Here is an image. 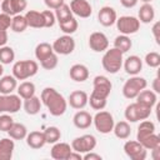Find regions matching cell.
Instances as JSON below:
<instances>
[{
    "label": "cell",
    "mask_w": 160,
    "mask_h": 160,
    "mask_svg": "<svg viewBox=\"0 0 160 160\" xmlns=\"http://www.w3.org/2000/svg\"><path fill=\"white\" fill-rule=\"evenodd\" d=\"M40 100L52 116H61L68 109V100L56 89L50 86L42 89Z\"/></svg>",
    "instance_id": "obj_1"
},
{
    "label": "cell",
    "mask_w": 160,
    "mask_h": 160,
    "mask_svg": "<svg viewBox=\"0 0 160 160\" xmlns=\"http://www.w3.org/2000/svg\"><path fill=\"white\" fill-rule=\"evenodd\" d=\"M122 61H124V54L120 50L111 48V49H106L104 51V55L101 59V65L106 72L116 74L121 70Z\"/></svg>",
    "instance_id": "obj_2"
},
{
    "label": "cell",
    "mask_w": 160,
    "mask_h": 160,
    "mask_svg": "<svg viewBox=\"0 0 160 160\" xmlns=\"http://www.w3.org/2000/svg\"><path fill=\"white\" fill-rule=\"evenodd\" d=\"M39 70V64L35 60H19L12 65V75L16 80H26L34 76Z\"/></svg>",
    "instance_id": "obj_3"
},
{
    "label": "cell",
    "mask_w": 160,
    "mask_h": 160,
    "mask_svg": "<svg viewBox=\"0 0 160 160\" xmlns=\"http://www.w3.org/2000/svg\"><path fill=\"white\" fill-rule=\"evenodd\" d=\"M151 111H152L151 108H148V106L135 101V102L129 104L125 108L124 116H125V120L128 122H138L140 120L149 119L151 115Z\"/></svg>",
    "instance_id": "obj_4"
},
{
    "label": "cell",
    "mask_w": 160,
    "mask_h": 160,
    "mask_svg": "<svg viewBox=\"0 0 160 160\" xmlns=\"http://www.w3.org/2000/svg\"><path fill=\"white\" fill-rule=\"evenodd\" d=\"M146 86L148 81L145 78L140 75H131L122 85V95L126 99H135L141 90L146 89Z\"/></svg>",
    "instance_id": "obj_5"
},
{
    "label": "cell",
    "mask_w": 160,
    "mask_h": 160,
    "mask_svg": "<svg viewBox=\"0 0 160 160\" xmlns=\"http://www.w3.org/2000/svg\"><path fill=\"white\" fill-rule=\"evenodd\" d=\"M92 124L100 134H110L112 131L115 120H114V116L111 112L105 111L102 109V110H99L92 116Z\"/></svg>",
    "instance_id": "obj_6"
},
{
    "label": "cell",
    "mask_w": 160,
    "mask_h": 160,
    "mask_svg": "<svg viewBox=\"0 0 160 160\" xmlns=\"http://www.w3.org/2000/svg\"><path fill=\"white\" fill-rule=\"evenodd\" d=\"M22 106V100L18 94H0V114H15Z\"/></svg>",
    "instance_id": "obj_7"
},
{
    "label": "cell",
    "mask_w": 160,
    "mask_h": 160,
    "mask_svg": "<svg viewBox=\"0 0 160 160\" xmlns=\"http://www.w3.org/2000/svg\"><path fill=\"white\" fill-rule=\"evenodd\" d=\"M116 28L120 34L122 35H132L139 31L140 29V21L136 16L131 15H124L116 19Z\"/></svg>",
    "instance_id": "obj_8"
},
{
    "label": "cell",
    "mask_w": 160,
    "mask_h": 160,
    "mask_svg": "<svg viewBox=\"0 0 160 160\" xmlns=\"http://www.w3.org/2000/svg\"><path fill=\"white\" fill-rule=\"evenodd\" d=\"M95 148H96V138L91 134H84L81 136L75 138L71 141V149L80 154L92 151Z\"/></svg>",
    "instance_id": "obj_9"
},
{
    "label": "cell",
    "mask_w": 160,
    "mask_h": 160,
    "mask_svg": "<svg viewBox=\"0 0 160 160\" xmlns=\"http://www.w3.org/2000/svg\"><path fill=\"white\" fill-rule=\"evenodd\" d=\"M52 50L58 55H70L75 50V40L71 35L64 34L62 36H59L56 40H54Z\"/></svg>",
    "instance_id": "obj_10"
},
{
    "label": "cell",
    "mask_w": 160,
    "mask_h": 160,
    "mask_svg": "<svg viewBox=\"0 0 160 160\" xmlns=\"http://www.w3.org/2000/svg\"><path fill=\"white\" fill-rule=\"evenodd\" d=\"M124 152L131 160H145L148 150L138 140H128L124 144Z\"/></svg>",
    "instance_id": "obj_11"
},
{
    "label": "cell",
    "mask_w": 160,
    "mask_h": 160,
    "mask_svg": "<svg viewBox=\"0 0 160 160\" xmlns=\"http://www.w3.org/2000/svg\"><path fill=\"white\" fill-rule=\"evenodd\" d=\"M89 48L95 52H104L109 49V39L101 31H94L89 36Z\"/></svg>",
    "instance_id": "obj_12"
},
{
    "label": "cell",
    "mask_w": 160,
    "mask_h": 160,
    "mask_svg": "<svg viewBox=\"0 0 160 160\" xmlns=\"http://www.w3.org/2000/svg\"><path fill=\"white\" fill-rule=\"evenodd\" d=\"M92 86H94V89H92L94 94H98V95L104 96L106 99L109 98L111 89H112L111 81L105 75H96L92 80Z\"/></svg>",
    "instance_id": "obj_13"
},
{
    "label": "cell",
    "mask_w": 160,
    "mask_h": 160,
    "mask_svg": "<svg viewBox=\"0 0 160 160\" xmlns=\"http://www.w3.org/2000/svg\"><path fill=\"white\" fill-rule=\"evenodd\" d=\"M28 6L26 0H2L1 1V10L2 12L14 16L21 14Z\"/></svg>",
    "instance_id": "obj_14"
},
{
    "label": "cell",
    "mask_w": 160,
    "mask_h": 160,
    "mask_svg": "<svg viewBox=\"0 0 160 160\" xmlns=\"http://www.w3.org/2000/svg\"><path fill=\"white\" fill-rule=\"evenodd\" d=\"M69 6L74 15L82 18V19L90 18V15L92 14L91 4L88 0H71Z\"/></svg>",
    "instance_id": "obj_15"
},
{
    "label": "cell",
    "mask_w": 160,
    "mask_h": 160,
    "mask_svg": "<svg viewBox=\"0 0 160 160\" xmlns=\"http://www.w3.org/2000/svg\"><path fill=\"white\" fill-rule=\"evenodd\" d=\"M116 19H118L116 10L111 6H108V5L102 6L98 12V21L105 28L112 26L116 22Z\"/></svg>",
    "instance_id": "obj_16"
},
{
    "label": "cell",
    "mask_w": 160,
    "mask_h": 160,
    "mask_svg": "<svg viewBox=\"0 0 160 160\" xmlns=\"http://www.w3.org/2000/svg\"><path fill=\"white\" fill-rule=\"evenodd\" d=\"M122 68L126 74L131 75H139V72L142 70V60L138 55H130L122 61Z\"/></svg>",
    "instance_id": "obj_17"
},
{
    "label": "cell",
    "mask_w": 160,
    "mask_h": 160,
    "mask_svg": "<svg viewBox=\"0 0 160 160\" xmlns=\"http://www.w3.org/2000/svg\"><path fill=\"white\" fill-rule=\"evenodd\" d=\"M88 100H89V95L82 91V90H75L72 92H70L69 98H68V104L76 110L84 109L88 105Z\"/></svg>",
    "instance_id": "obj_18"
},
{
    "label": "cell",
    "mask_w": 160,
    "mask_h": 160,
    "mask_svg": "<svg viewBox=\"0 0 160 160\" xmlns=\"http://www.w3.org/2000/svg\"><path fill=\"white\" fill-rule=\"evenodd\" d=\"M71 151H72V149H71L70 144L58 141V142L52 144V148L50 150V156L55 160H68Z\"/></svg>",
    "instance_id": "obj_19"
},
{
    "label": "cell",
    "mask_w": 160,
    "mask_h": 160,
    "mask_svg": "<svg viewBox=\"0 0 160 160\" xmlns=\"http://www.w3.org/2000/svg\"><path fill=\"white\" fill-rule=\"evenodd\" d=\"M72 124H74L75 128H78L80 130L89 129L91 126V124H92V116L90 115V112L80 109L72 116Z\"/></svg>",
    "instance_id": "obj_20"
},
{
    "label": "cell",
    "mask_w": 160,
    "mask_h": 160,
    "mask_svg": "<svg viewBox=\"0 0 160 160\" xmlns=\"http://www.w3.org/2000/svg\"><path fill=\"white\" fill-rule=\"evenodd\" d=\"M69 76L76 82H84L89 79V69L84 64H74L69 69Z\"/></svg>",
    "instance_id": "obj_21"
},
{
    "label": "cell",
    "mask_w": 160,
    "mask_h": 160,
    "mask_svg": "<svg viewBox=\"0 0 160 160\" xmlns=\"http://www.w3.org/2000/svg\"><path fill=\"white\" fill-rule=\"evenodd\" d=\"M26 144L29 148L31 149H41L45 144H46V140H45V136H44V132L42 131H39V130H35V131H30L28 132L26 138Z\"/></svg>",
    "instance_id": "obj_22"
},
{
    "label": "cell",
    "mask_w": 160,
    "mask_h": 160,
    "mask_svg": "<svg viewBox=\"0 0 160 160\" xmlns=\"http://www.w3.org/2000/svg\"><path fill=\"white\" fill-rule=\"evenodd\" d=\"M138 19L142 24H150L155 19V9L151 5V2H144L139 11H138Z\"/></svg>",
    "instance_id": "obj_23"
},
{
    "label": "cell",
    "mask_w": 160,
    "mask_h": 160,
    "mask_svg": "<svg viewBox=\"0 0 160 160\" xmlns=\"http://www.w3.org/2000/svg\"><path fill=\"white\" fill-rule=\"evenodd\" d=\"M25 19L28 22V26L34 29H41L45 28V20L42 16V12L36 10H28L25 12Z\"/></svg>",
    "instance_id": "obj_24"
},
{
    "label": "cell",
    "mask_w": 160,
    "mask_h": 160,
    "mask_svg": "<svg viewBox=\"0 0 160 160\" xmlns=\"http://www.w3.org/2000/svg\"><path fill=\"white\" fill-rule=\"evenodd\" d=\"M15 150V142L11 138L0 139V160H10Z\"/></svg>",
    "instance_id": "obj_25"
},
{
    "label": "cell",
    "mask_w": 160,
    "mask_h": 160,
    "mask_svg": "<svg viewBox=\"0 0 160 160\" xmlns=\"http://www.w3.org/2000/svg\"><path fill=\"white\" fill-rule=\"evenodd\" d=\"M135 99H136L138 102H140V104H142V105H145V106L152 109L154 105H156L158 94L154 92L152 90H146V89H144V90H141V91L138 94V96H136Z\"/></svg>",
    "instance_id": "obj_26"
},
{
    "label": "cell",
    "mask_w": 160,
    "mask_h": 160,
    "mask_svg": "<svg viewBox=\"0 0 160 160\" xmlns=\"http://www.w3.org/2000/svg\"><path fill=\"white\" fill-rule=\"evenodd\" d=\"M18 88V80L14 75H2L0 78V94H12Z\"/></svg>",
    "instance_id": "obj_27"
},
{
    "label": "cell",
    "mask_w": 160,
    "mask_h": 160,
    "mask_svg": "<svg viewBox=\"0 0 160 160\" xmlns=\"http://www.w3.org/2000/svg\"><path fill=\"white\" fill-rule=\"evenodd\" d=\"M41 105H42V102H41L40 98H38L35 95L29 98V99H25L24 102H22V108H24V110H25V112L28 115L39 114L40 110H41Z\"/></svg>",
    "instance_id": "obj_28"
},
{
    "label": "cell",
    "mask_w": 160,
    "mask_h": 160,
    "mask_svg": "<svg viewBox=\"0 0 160 160\" xmlns=\"http://www.w3.org/2000/svg\"><path fill=\"white\" fill-rule=\"evenodd\" d=\"M112 132H114V135H115L118 139L126 140V139H129V136L131 135L130 124H129L128 121H125V120L119 121V122H115V124H114V128H112Z\"/></svg>",
    "instance_id": "obj_29"
},
{
    "label": "cell",
    "mask_w": 160,
    "mask_h": 160,
    "mask_svg": "<svg viewBox=\"0 0 160 160\" xmlns=\"http://www.w3.org/2000/svg\"><path fill=\"white\" fill-rule=\"evenodd\" d=\"M155 132V124L148 119L141 120L139 126H138V132H136V140L140 141L144 138H146L148 135Z\"/></svg>",
    "instance_id": "obj_30"
},
{
    "label": "cell",
    "mask_w": 160,
    "mask_h": 160,
    "mask_svg": "<svg viewBox=\"0 0 160 160\" xmlns=\"http://www.w3.org/2000/svg\"><path fill=\"white\" fill-rule=\"evenodd\" d=\"M8 134H9V138H11L12 140H22L28 135V128L21 122L14 121L10 129L8 130Z\"/></svg>",
    "instance_id": "obj_31"
},
{
    "label": "cell",
    "mask_w": 160,
    "mask_h": 160,
    "mask_svg": "<svg viewBox=\"0 0 160 160\" xmlns=\"http://www.w3.org/2000/svg\"><path fill=\"white\" fill-rule=\"evenodd\" d=\"M16 91H18V95L22 100H25V99H29L35 95L36 88H35V84L31 81H22L20 85H18Z\"/></svg>",
    "instance_id": "obj_32"
},
{
    "label": "cell",
    "mask_w": 160,
    "mask_h": 160,
    "mask_svg": "<svg viewBox=\"0 0 160 160\" xmlns=\"http://www.w3.org/2000/svg\"><path fill=\"white\" fill-rule=\"evenodd\" d=\"M131 46H132V41H131V39L129 38V35H122V34H120V35H118V36L115 38V40H114V48L118 49V50H120L122 54L128 52V51L131 49Z\"/></svg>",
    "instance_id": "obj_33"
},
{
    "label": "cell",
    "mask_w": 160,
    "mask_h": 160,
    "mask_svg": "<svg viewBox=\"0 0 160 160\" xmlns=\"http://www.w3.org/2000/svg\"><path fill=\"white\" fill-rule=\"evenodd\" d=\"M52 52H54L52 45L49 44V42H40V44H38L36 48H35V58H36V60H39V61L45 60V59H46L48 56H50Z\"/></svg>",
    "instance_id": "obj_34"
},
{
    "label": "cell",
    "mask_w": 160,
    "mask_h": 160,
    "mask_svg": "<svg viewBox=\"0 0 160 160\" xmlns=\"http://www.w3.org/2000/svg\"><path fill=\"white\" fill-rule=\"evenodd\" d=\"M26 28H29V26H28L25 15L18 14V15H14V16H12L10 29H11L14 32H24V31L26 30Z\"/></svg>",
    "instance_id": "obj_35"
},
{
    "label": "cell",
    "mask_w": 160,
    "mask_h": 160,
    "mask_svg": "<svg viewBox=\"0 0 160 160\" xmlns=\"http://www.w3.org/2000/svg\"><path fill=\"white\" fill-rule=\"evenodd\" d=\"M42 132H44L46 144H55L61 139V131L58 126H48Z\"/></svg>",
    "instance_id": "obj_36"
},
{
    "label": "cell",
    "mask_w": 160,
    "mask_h": 160,
    "mask_svg": "<svg viewBox=\"0 0 160 160\" xmlns=\"http://www.w3.org/2000/svg\"><path fill=\"white\" fill-rule=\"evenodd\" d=\"M15 60V51L11 46L4 45L0 46V62L2 65H9L11 62H14Z\"/></svg>",
    "instance_id": "obj_37"
},
{
    "label": "cell",
    "mask_w": 160,
    "mask_h": 160,
    "mask_svg": "<svg viewBox=\"0 0 160 160\" xmlns=\"http://www.w3.org/2000/svg\"><path fill=\"white\" fill-rule=\"evenodd\" d=\"M88 104H90L91 109H94V110H98V111H99V110L105 109V106H106V104H108V99H106V98H104V96H100V95H98V94L91 92V94H90V96H89Z\"/></svg>",
    "instance_id": "obj_38"
},
{
    "label": "cell",
    "mask_w": 160,
    "mask_h": 160,
    "mask_svg": "<svg viewBox=\"0 0 160 160\" xmlns=\"http://www.w3.org/2000/svg\"><path fill=\"white\" fill-rule=\"evenodd\" d=\"M59 26H60V30H61L64 34H66V35H71V34H74V32L78 30V28H79V22H78V20L72 16V18L65 20V21L59 22Z\"/></svg>",
    "instance_id": "obj_39"
},
{
    "label": "cell",
    "mask_w": 160,
    "mask_h": 160,
    "mask_svg": "<svg viewBox=\"0 0 160 160\" xmlns=\"http://www.w3.org/2000/svg\"><path fill=\"white\" fill-rule=\"evenodd\" d=\"M146 150H152L155 148H160V136L156 135L155 132L148 135L146 138H144L142 140L139 141Z\"/></svg>",
    "instance_id": "obj_40"
},
{
    "label": "cell",
    "mask_w": 160,
    "mask_h": 160,
    "mask_svg": "<svg viewBox=\"0 0 160 160\" xmlns=\"http://www.w3.org/2000/svg\"><path fill=\"white\" fill-rule=\"evenodd\" d=\"M74 14L70 9V6L68 4H62L61 6H59L58 9H55V18H56V21L58 22H61V21H65L70 18H72Z\"/></svg>",
    "instance_id": "obj_41"
},
{
    "label": "cell",
    "mask_w": 160,
    "mask_h": 160,
    "mask_svg": "<svg viewBox=\"0 0 160 160\" xmlns=\"http://www.w3.org/2000/svg\"><path fill=\"white\" fill-rule=\"evenodd\" d=\"M59 64V58H58V54L52 52L50 56H48L45 60L40 61V66L45 70H54Z\"/></svg>",
    "instance_id": "obj_42"
},
{
    "label": "cell",
    "mask_w": 160,
    "mask_h": 160,
    "mask_svg": "<svg viewBox=\"0 0 160 160\" xmlns=\"http://www.w3.org/2000/svg\"><path fill=\"white\" fill-rule=\"evenodd\" d=\"M144 61L150 68H159L160 66V54L156 51H150L145 55Z\"/></svg>",
    "instance_id": "obj_43"
},
{
    "label": "cell",
    "mask_w": 160,
    "mask_h": 160,
    "mask_svg": "<svg viewBox=\"0 0 160 160\" xmlns=\"http://www.w3.org/2000/svg\"><path fill=\"white\" fill-rule=\"evenodd\" d=\"M12 122H14V119L10 114H8V112L0 114V131L8 132V130L12 125Z\"/></svg>",
    "instance_id": "obj_44"
},
{
    "label": "cell",
    "mask_w": 160,
    "mask_h": 160,
    "mask_svg": "<svg viewBox=\"0 0 160 160\" xmlns=\"http://www.w3.org/2000/svg\"><path fill=\"white\" fill-rule=\"evenodd\" d=\"M44 20H45V28H52L55 25L56 18H55V12H52L51 10H44L41 11Z\"/></svg>",
    "instance_id": "obj_45"
},
{
    "label": "cell",
    "mask_w": 160,
    "mask_h": 160,
    "mask_svg": "<svg viewBox=\"0 0 160 160\" xmlns=\"http://www.w3.org/2000/svg\"><path fill=\"white\" fill-rule=\"evenodd\" d=\"M11 19L12 16L5 12H1L0 14V30H9L11 26Z\"/></svg>",
    "instance_id": "obj_46"
},
{
    "label": "cell",
    "mask_w": 160,
    "mask_h": 160,
    "mask_svg": "<svg viewBox=\"0 0 160 160\" xmlns=\"http://www.w3.org/2000/svg\"><path fill=\"white\" fill-rule=\"evenodd\" d=\"M44 4L51 9V10H55L58 9L59 6H61L62 4H65V0H44Z\"/></svg>",
    "instance_id": "obj_47"
},
{
    "label": "cell",
    "mask_w": 160,
    "mask_h": 160,
    "mask_svg": "<svg viewBox=\"0 0 160 160\" xmlns=\"http://www.w3.org/2000/svg\"><path fill=\"white\" fill-rule=\"evenodd\" d=\"M102 156L100 154H96L94 151H89V152H85L82 154V160H101Z\"/></svg>",
    "instance_id": "obj_48"
},
{
    "label": "cell",
    "mask_w": 160,
    "mask_h": 160,
    "mask_svg": "<svg viewBox=\"0 0 160 160\" xmlns=\"http://www.w3.org/2000/svg\"><path fill=\"white\" fill-rule=\"evenodd\" d=\"M159 26H160V24H159V21H156V22H154V25L151 28V32H152V35L155 38L156 44H160V40H159Z\"/></svg>",
    "instance_id": "obj_49"
},
{
    "label": "cell",
    "mask_w": 160,
    "mask_h": 160,
    "mask_svg": "<svg viewBox=\"0 0 160 160\" xmlns=\"http://www.w3.org/2000/svg\"><path fill=\"white\" fill-rule=\"evenodd\" d=\"M138 1H139V0H120V4H121L124 8H126V9H131V8L136 6Z\"/></svg>",
    "instance_id": "obj_50"
},
{
    "label": "cell",
    "mask_w": 160,
    "mask_h": 160,
    "mask_svg": "<svg viewBox=\"0 0 160 160\" xmlns=\"http://www.w3.org/2000/svg\"><path fill=\"white\" fill-rule=\"evenodd\" d=\"M8 39H9V36H8V30H0V46L6 45Z\"/></svg>",
    "instance_id": "obj_51"
},
{
    "label": "cell",
    "mask_w": 160,
    "mask_h": 160,
    "mask_svg": "<svg viewBox=\"0 0 160 160\" xmlns=\"http://www.w3.org/2000/svg\"><path fill=\"white\" fill-rule=\"evenodd\" d=\"M68 160H82V154L76 152V151H74V150H72V151L70 152V155H69Z\"/></svg>",
    "instance_id": "obj_52"
},
{
    "label": "cell",
    "mask_w": 160,
    "mask_h": 160,
    "mask_svg": "<svg viewBox=\"0 0 160 160\" xmlns=\"http://www.w3.org/2000/svg\"><path fill=\"white\" fill-rule=\"evenodd\" d=\"M159 82H160L159 76H156V78L152 80V91H154V92H156V94H159V92H160V85H159Z\"/></svg>",
    "instance_id": "obj_53"
},
{
    "label": "cell",
    "mask_w": 160,
    "mask_h": 160,
    "mask_svg": "<svg viewBox=\"0 0 160 160\" xmlns=\"http://www.w3.org/2000/svg\"><path fill=\"white\" fill-rule=\"evenodd\" d=\"M150 151H151V158L154 160H159L160 159V148H155V149H152Z\"/></svg>",
    "instance_id": "obj_54"
},
{
    "label": "cell",
    "mask_w": 160,
    "mask_h": 160,
    "mask_svg": "<svg viewBox=\"0 0 160 160\" xmlns=\"http://www.w3.org/2000/svg\"><path fill=\"white\" fill-rule=\"evenodd\" d=\"M2 74H4V68H2V64L0 62V78L2 76Z\"/></svg>",
    "instance_id": "obj_55"
},
{
    "label": "cell",
    "mask_w": 160,
    "mask_h": 160,
    "mask_svg": "<svg viewBox=\"0 0 160 160\" xmlns=\"http://www.w3.org/2000/svg\"><path fill=\"white\" fill-rule=\"evenodd\" d=\"M140 1H142V2H151L152 0H140Z\"/></svg>",
    "instance_id": "obj_56"
},
{
    "label": "cell",
    "mask_w": 160,
    "mask_h": 160,
    "mask_svg": "<svg viewBox=\"0 0 160 160\" xmlns=\"http://www.w3.org/2000/svg\"><path fill=\"white\" fill-rule=\"evenodd\" d=\"M0 1H2V0H0Z\"/></svg>",
    "instance_id": "obj_57"
}]
</instances>
